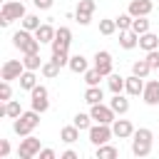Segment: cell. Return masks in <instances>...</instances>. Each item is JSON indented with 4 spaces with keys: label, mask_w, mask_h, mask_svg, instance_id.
I'll return each mask as SVG.
<instances>
[{
    "label": "cell",
    "mask_w": 159,
    "mask_h": 159,
    "mask_svg": "<svg viewBox=\"0 0 159 159\" xmlns=\"http://www.w3.org/2000/svg\"><path fill=\"white\" fill-rule=\"evenodd\" d=\"M152 144H154L152 129H147V127L134 129V134H132V154L134 157H149L152 154Z\"/></svg>",
    "instance_id": "cell-1"
},
{
    "label": "cell",
    "mask_w": 159,
    "mask_h": 159,
    "mask_svg": "<svg viewBox=\"0 0 159 159\" xmlns=\"http://www.w3.org/2000/svg\"><path fill=\"white\" fill-rule=\"evenodd\" d=\"M12 45H15L22 55H32V52H40V45H42V42H40L30 30L22 27V30H17V32L12 35Z\"/></svg>",
    "instance_id": "cell-2"
},
{
    "label": "cell",
    "mask_w": 159,
    "mask_h": 159,
    "mask_svg": "<svg viewBox=\"0 0 159 159\" xmlns=\"http://www.w3.org/2000/svg\"><path fill=\"white\" fill-rule=\"evenodd\" d=\"M40 124V112L37 109H30V112H22L15 122H12V129H15V134L17 137H27V134H32V129Z\"/></svg>",
    "instance_id": "cell-3"
},
{
    "label": "cell",
    "mask_w": 159,
    "mask_h": 159,
    "mask_svg": "<svg viewBox=\"0 0 159 159\" xmlns=\"http://www.w3.org/2000/svg\"><path fill=\"white\" fill-rule=\"evenodd\" d=\"M27 12H25V2L22 0H7L2 2V10H0V25L7 27L12 20H22Z\"/></svg>",
    "instance_id": "cell-4"
},
{
    "label": "cell",
    "mask_w": 159,
    "mask_h": 159,
    "mask_svg": "<svg viewBox=\"0 0 159 159\" xmlns=\"http://www.w3.org/2000/svg\"><path fill=\"white\" fill-rule=\"evenodd\" d=\"M87 132H89V142H92L94 147H99V144H107V142L114 137V132H112V124H99V122H97V124H92Z\"/></svg>",
    "instance_id": "cell-5"
},
{
    "label": "cell",
    "mask_w": 159,
    "mask_h": 159,
    "mask_svg": "<svg viewBox=\"0 0 159 159\" xmlns=\"http://www.w3.org/2000/svg\"><path fill=\"white\" fill-rule=\"evenodd\" d=\"M30 102H32V109H37L40 114L50 109V99H47V87L45 84H35L30 89Z\"/></svg>",
    "instance_id": "cell-6"
},
{
    "label": "cell",
    "mask_w": 159,
    "mask_h": 159,
    "mask_svg": "<svg viewBox=\"0 0 159 159\" xmlns=\"http://www.w3.org/2000/svg\"><path fill=\"white\" fill-rule=\"evenodd\" d=\"M89 114H92V119L94 122H99V124H112L114 119H117V112L109 107V104H92V109H89Z\"/></svg>",
    "instance_id": "cell-7"
},
{
    "label": "cell",
    "mask_w": 159,
    "mask_h": 159,
    "mask_svg": "<svg viewBox=\"0 0 159 159\" xmlns=\"http://www.w3.org/2000/svg\"><path fill=\"white\" fill-rule=\"evenodd\" d=\"M35 154H40V139L27 134L25 139H20V147H17V157L20 159H32Z\"/></svg>",
    "instance_id": "cell-8"
},
{
    "label": "cell",
    "mask_w": 159,
    "mask_h": 159,
    "mask_svg": "<svg viewBox=\"0 0 159 159\" xmlns=\"http://www.w3.org/2000/svg\"><path fill=\"white\" fill-rule=\"evenodd\" d=\"M22 72H25V62L22 60H7L2 65V70H0V77L7 80V82H12V80H20Z\"/></svg>",
    "instance_id": "cell-9"
},
{
    "label": "cell",
    "mask_w": 159,
    "mask_h": 159,
    "mask_svg": "<svg viewBox=\"0 0 159 159\" xmlns=\"http://www.w3.org/2000/svg\"><path fill=\"white\" fill-rule=\"evenodd\" d=\"M142 99H144V104H149V107H157V104H159V80H149V82L144 84Z\"/></svg>",
    "instance_id": "cell-10"
},
{
    "label": "cell",
    "mask_w": 159,
    "mask_h": 159,
    "mask_svg": "<svg viewBox=\"0 0 159 159\" xmlns=\"http://www.w3.org/2000/svg\"><path fill=\"white\" fill-rule=\"evenodd\" d=\"M70 42H72V32H70V27H57L55 40H52L50 45H52V52H55V50H70Z\"/></svg>",
    "instance_id": "cell-11"
},
{
    "label": "cell",
    "mask_w": 159,
    "mask_h": 159,
    "mask_svg": "<svg viewBox=\"0 0 159 159\" xmlns=\"http://www.w3.org/2000/svg\"><path fill=\"white\" fill-rule=\"evenodd\" d=\"M94 67H97L104 77H109V75H112V55H109L107 50H97V52H94Z\"/></svg>",
    "instance_id": "cell-12"
},
{
    "label": "cell",
    "mask_w": 159,
    "mask_h": 159,
    "mask_svg": "<svg viewBox=\"0 0 159 159\" xmlns=\"http://www.w3.org/2000/svg\"><path fill=\"white\" fill-rule=\"evenodd\" d=\"M152 10H154L152 0H132L129 7H127V12H129L132 17H147Z\"/></svg>",
    "instance_id": "cell-13"
},
{
    "label": "cell",
    "mask_w": 159,
    "mask_h": 159,
    "mask_svg": "<svg viewBox=\"0 0 159 159\" xmlns=\"http://www.w3.org/2000/svg\"><path fill=\"white\" fill-rule=\"evenodd\" d=\"M112 132H114L117 139H129L134 134V124L129 119H114L112 122Z\"/></svg>",
    "instance_id": "cell-14"
},
{
    "label": "cell",
    "mask_w": 159,
    "mask_h": 159,
    "mask_svg": "<svg viewBox=\"0 0 159 159\" xmlns=\"http://www.w3.org/2000/svg\"><path fill=\"white\" fill-rule=\"evenodd\" d=\"M144 77H139V75H132V77H127V84H124V92L129 94V97H139L142 92H144Z\"/></svg>",
    "instance_id": "cell-15"
},
{
    "label": "cell",
    "mask_w": 159,
    "mask_h": 159,
    "mask_svg": "<svg viewBox=\"0 0 159 159\" xmlns=\"http://www.w3.org/2000/svg\"><path fill=\"white\" fill-rule=\"evenodd\" d=\"M119 45H122L124 50H134V47L139 45V35H137L134 30H122V32H119Z\"/></svg>",
    "instance_id": "cell-16"
},
{
    "label": "cell",
    "mask_w": 159,
    "mask_h": 159,
    "mask_svg": "<svg viewBox=\"0 0 159 159\" xmlns=\"http://www.w3.org/2000/svg\"><path fill=\"white\" fill-rule=\"evenodd\" d=\"M55 32H57V30H55L50 22H42V25L35 30V37H37V40L45 45V42H52V40H55Z\"/></svg>",
    "instance_id": "cell-17"
},
{
    "label": "cell",
    "mask_w": 159,
    "mask_h": 159,
    "mask_svg": "<svg viewBox=\"0 0 159 159\" xmlns=\"http://www.w3.org/2000/svg\"><path fill=\"white\" fill-rule=\"evenodd\" d=\"M139 47H142L144 52L159 50V37H157L154 32H144V35H139Z\"/></svg>",
    "instance_id": "cell-18"
},
{
    "label": "cell",
    "mask_w": 159,
    "mask_h": 159,
    "mask_svg": "<svg viewBox=\"0 0 159 159\" xmlns=\"http://www.w3.org/2000/svg\"><path fill=\"white\" fill-rule=\"evenodd\" d=\"M124 84H127V77H122V75H109L107 77V87L112 89V94H122L124 92Z\"/></svg>",
    "instance_id": "cell-19"
},
{
    "label": "cell",
    "mask_w": 159,
    "mask_h": 159,
    "mask_svg": "<svg viewBox=\"0 0 159 159\" xmlns=\"http://www.w3.org/2000/svg\"><path fill=\"white\" fill-rule=\"evenodd\" d=\"M104 99V92H102V87L99 84H94V87H87L84 89V102L92 107V104H99Z\"/></svg>",
    "instance_id": "cell-20"
},
{
    "label": "cell",
    "mask_w": 159,
    "mask_h": 159,
    "mask_svg": "<svg viewBox=\"0 0 159 159\" xmlns=\"http://www.w3.org/2000/svg\"><path fill=\"white\" fill-rule=\"evenodd\" d=\"M109 107L122 117V114H127V112H129V99H127L124 94H114V97L109 99Z\"/></svg>",
    "instance_id": "cell-21"
},
{
    "label": "cell",
    "mask_w": 159,
    "mask_h": 159,
    "mask_svg": "<svg viewBox=\"0 0 159 159\" xmlns=\"http://www.w3.org/2000/svg\"><path fill=\"white\" fill-rule=\"evenodd\" d=\"M60 139H62L65 144H75V142L80 139V129H77L75 124H67V127L60 129Z\"/></svg>",
    "instance_id": "cell-22"
},
{
    "label": "cell",
    "mask_w": 159,
    "mask_h": 159,
    "mask_svg": "<svg viewBox=\"0 0 159 159\" xmlns=\"http://www.w3.org/2000/svg\"><path fill=\"white\" fill-rule=\"evenodd\" d=\"M117 154H119V149L112 147V144H99V147L94 149V157H97V159H114Z\"/></svg>",
    "instance_id": "cell-23"
},
{
    "label": "cell",
    "mask_w": 159,
    "mask_h": 159,
    "mask_svg": "<svg viewBox=\"0 0 159 159\" xmlns=\"http://www.w3.org/2000/svg\"><path fill=\"white\" fill-rule=\"evenodd\" d=\"M67 67H70L72 72H77V75H80V72H87V57H84V55H72Z\"/></svg>",
    "instance_id": "cell-24"
},
{
    "label": "cell",
    "mask_w": 159,
    "mask_h": 159,
    "mask_svg": "<svg viewBox=\"0 0 159 159\" xmlns=\"http://www.w3.org/2000/svg\"><path fill=\"white\" fill-rule=\"evenodd\" d=\"M37 84V77H35V70H25L22 75H20V89H32Z\"/></svg>",
    "instance_id": "cell-25"
},
{
    "label": "cell",
    "mask_w": 159,
    "mask_h": 159,
    "mask_svg": "<svg viewBox=\"0 0 159 159\" xmlns=\"http://www.w3.org/2000/svg\"><path fill=\"white\" fill-rule=\"evenodd\" d=\"M149 72H152V65L147 62V57H144V60H137V62L132 65V75H139V77H144V80H147V75H149Z\"/></svg>",
    "instance_id": "cell-26"
},
{
    "label": "cell",
    "mask_w": 159,
    "mask_h": 159,
    "mask_svg": "<svg viewBox=\"0 0 159 159\" xmlns=\"http://www.w3.org/2000/svg\"><path fill=\"white\" fill-rule=\"evenodd\" d=\"M40 72H42L47 80H52V77H57V75H60V65H57L55 60H47V62H42Z\"/></svg>",
    "instance_id": "cell-27"
},
{
    "label": "cell",
    "mask_w": 159,
    "mask_h": 159,
    "mask_svg": "<svg viewBox=\"0 0 159 159\" xmlns=\"http://www.w3.org/2000/svg\"><path fill=\"white\" fill-rule=\"evenodd\" d=\"M72 124L82 132V129H89L92 127V114H84V112H77L75 114V119H72Z\"/></svg>",
    "instance_id": "cell-28"
},
{
    "label": "cell",
    "mask_w": 159,
    "mask_h": 159,
    "mask_svg": "<svg viewBox=\"0 0 159 159\" xmlns=\"http://www.w3.org/2000/svg\"><path fill=\"white\" fill-rule=\"evenodd\" d=\"M22 62H25V70H40V67H42V57H40V52L25 55V57H22Z\"/></svg>",
    "instance_id": "cell-29"
},
{
    "label": "cell",
    "mask_w": 159,
    "mask_h": 159,
    "mask_svg": "<svg viewBox=\"0 0 159 159\" xmlns=\"http://www.w3.org/2000/svg\"><path fill=\"white\" fill-rule=\"evenodd\" d=\"M114 22H117V30L122 32V30H132V22H134V17H132L129 12H122V15H117V17H114Z\"/></svg>",
    "instance_id": "cell-30"
},
{
    "label": "cell",
    "mask_w": 159,
    "mask_h": 159,
    "mask_svg": "<svg viewBox=\"0 0 159 159\" xmlns=\"http://www.w3.org/2000/svg\"><path fill=\"white\" fill-rule=\"evenodd\" d=\"M102 77H104V75H102L97 67H92V70H87V72H84V82H87V87L99 84V82H102Z\"/></svg>",
    "instance_id": "cell-31"
},
{
    "label": "cell",
    "mask_w": 159,
    "mask_h": 159,
    "mask_svg": "<svg viewBox=\"0 0 159 159\" xmlns=\"http://www.w3.org/2000/svg\"><path fill=\"white\" fill-rule=\"evenodd\" d=\"M20 22H22V27H25V30H30V32H35V30H37V27L42 25L37 15H25V17L20 20Z\"/></svg>",
    "instance_id": "cell-32"
},
{
    "label": "cell",
    "mask_w": 159,
    "mask_h": 159,
    "mask_svg": "<svg viewBox=\"0 0 159 159\" xmlns=\"http://www.w3.org/2000/svg\"><path fill=\"white\" fill-rule=\"evenodd\" d=\"M5 109H7V117H10V119H17V117L22 114V107H20V102H15V99H7V102H5Z\"/></svg>",
    "instance_id": "cell-33"
},
{
    "label": "cell",
    "mask_w": 159,
    "mask_h": 159,
    "mask_svg": "<svg viewBox=\"0 0 159 159\" xmlns=\"http://www.w3.org/2000/svg\"><path fill=\"white\" fill-rule=\"evenodd\" d=\"M132 30H134L137 35H144V32H149V20H147V17H134V22H132Z\"/></svg>",
    "instance_id": "cell-34"
},
{
    "label": "cell",
    "mask_w": 159,
    "mask_h": 159,
    "mask_svg": "<svg viewBox=\"0 0 159 159\" xmlns=\"http://www.w3.org/2000/svg\"><path fill=\"white\" fill-rule=\"evenodd\" d=\"M52 60H55L60 67L70 65V50H55V52H52Z\"/></svg>",
    "instance_id": "cell-35"
},
{
    "label": "cell",
    "mask_w": 159,
    "mask_h": 159,
    "mask_svg": "<svg viewBox=\"0 0 159 159\" xmlns=\"http://www.w3.org/2000/svg\"><path fill=\"white\" fill-rule=\"evenodd\" d=\"M94 7H97L94 0H80V2H77V12H87V15H92Z\"/></svg>",
    "instance_id": "cell-36"
},
{
    "label": "cell",
    "mask_w": 159,
    "mask_h": 159,
    "mask_svg": "<svg viewBox=\"0 0 159 159\" xmlns=\"http://www.w3.org/2000/svg\"><path fill=\"white\" fill-rule=\"evenodd\" d=\"M117 30V22L114 20H99V32L102 35H112Z\"/></svg>",
    "instance_id": "cell-37"
},
{
    "label": "cell",
    "mask_w": 159,
    "mask_h": 159,
    "mask_svg": "<svg viewBox=\"0 0 159 159\" xmlns=\"http://www.w3.org/2000/svg\"><path fill=\"white\" fill-rule=\"evenodd\" d=\"M10 97H12V87H10V82H7V80H2V82H0V99H2V102H7Z\"/></svg>",
    "instance_id": "cell-38"
},
{
    "label": "cell",
    "mask_w": 159,
    "mask_h": 159,
    "mask_svg": "<svg viewBox=\"0 0 159 159\" xmlns=\"http://www.w3.org/2000/svg\"><path fill=\"white\" fill-rule=\"evenodd\" d=\"M147 62L152 65V70H159V50H149L147 52Z\"/></svg>",
    "instance_id": "cell-39"
},
{
    "label": "cell",
    "mask_w": 159,
    "mask_h": 159,
    "mask_svg": "<svg viewBox=\"0 0 159 159\" xmlns=\"http://www.w3.org/2000/svg\"><path fill=\"white\" fill-rule=\"evenodd\" d=\"M75 17H77L80 25H89L92 22V15H87V12H75Z\"/></svg>",
    "instance_id": "cell-40"
},
{
    "label": "cell",
    "mask_w": 159,
    "mask_h": 159,
    "mask_svg": "<svg viewBox=\"0 0 159 159\" xmlns=\"http://www.w3.org/2000/svg\"><path fill=\"white\" fill-rule=\"evenodd\" d=\"M10 154V142L7 139H0V159H5Z\"/></svg>",
    "instance_id": "cell-41"
},
{
    "label": "cell",
    "mask_w": 159,
    "mask_h": 159,
    "mask_svg": "<svg viewBox=\"0 0 159 159\" xmlns=\"http://www.w3.org/2000/svg\"><path fill=\"white\" fill-rule=\"evenodd\" d=\"M55 157H57L55 149H50V147L47 149H40V159H55Z\"/></svg>",
    "instance_id": "cell-42"
},
{
    "label": "cell",
    "mask_w": 159,
    "mask_h": 159,
    "mask_svg": "<svg viewBox=\"0 0 159 159\" xmlns=\"http://www.w3.org/2000/svg\"><path fill=\"white\" fill-rule=\"evenodd\" d=\"M35 2V7H40V10H50L52 7V0H32Z\"/></svg>",
    "instance_id": "cell-43"
},
{
    "label": "cell",
    "mask_w": 159,
    "mask_h": 159,
    "mask_svg": "<svg viewBox=\"0 0 159 159\" xmlns=\"http://www.w3.org/2000/svg\"><path fill=\"white\" fill-rule=\"evenodd\" d=\"M60 159H77V152H75V149H67V152L60 154Z\"/></svg>",
    "instance_id": "cell-44"
},
{
    "label": "cell",
    "mask_w": 159,
    "mask_h": 159,
    "mask_svg": "<svg viewBox=\"0 0 159 159\" xmlns=\"http://www.w3.org/2000/svg\"><path fill=\"white\" fill-rule=\"evenodd\" d=\"M22 2H25V0H22Z\"/></svg>",
    "instance_id": "cell-45"
}]
</instances>
